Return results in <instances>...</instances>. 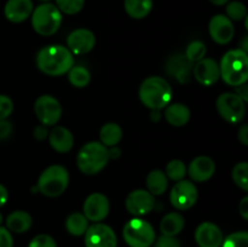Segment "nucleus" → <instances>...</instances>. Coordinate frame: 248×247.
Returning <instances> with one entry per match:
<instances>
[{
	"label": "nucleus",
	"mask_w": 248,
	"mask_h": 247,
	"mask_svg": "<svg viewBox=\"0 0 248 247\" xmlns=\"http://www.w3.org/2000/svg\"><path fill=\"white\" fill-rule=\"evenodd\" d=\"M28 247H57V244L51 235L39 234L31 240Z\"/></svg>",
	"instance_id": "c9c22d12"
},
{
	"label": "nucleus",
	"mask_w": 248,
	"mask_h": 247,
	"mask_svg": "<svg viewBox=\"0 0 248 247\" xmlns=\"http://www.w3.org/2000/svg\"><path fill=\"white\" fill-rule=\"evenodd\" d=\"M184 218L178 212H170L160 222V232L165 236H177L184 229Z\"/></svg>",
	"instance_id": "b1692460"
},
{
	"label": "nucleus",
	"mask_w": 248,
	"mask_h": 247,
	"mask_svg": "<svg viewBox=\"0 0 248 247\" xmlns=\"http://www.w3.org/2000/svg\"><path fill=\"white\" fill-rule=\"evenodd\" d=\"M68 79L74 87L82 89L86 87L91 81V74L89 69L82 65H73L68 72Z\"/></svg>",
	"instance_id": "c85d7f7f"
},
{
	"label": "nucleus",
	"mask_w": 248,
	"mask_h": 247,
	"mask_svg": "<svg viewBox=\"0 0 248 247\" xmlns=\"http://www.w3.org/2000/svg\"><path fill=\"white\" fill-rule=\"evenodd\" d=\"M33 10V0H7L4 6V15L11 23H22L31 17Z\"/></svg>",
	"instance_id": "6ab92c4d"
},
{
	"label": "nucleus",
	"mask_w": 248,
	"mask_h": 247,
	"mask_svg": "<svg viewBox=\"0 0 248 247\" xmlns=\"http://www.w3.org/2000/svg\"><path fill=\"white\" fill-rule=\"evenodd\" d=\"M140 99L147 108L161 110L172 101V87L161 77H149L140 84Z\"/></svg>",
	"instance_id": "f03ea898"
},
{
	"label": "nucleus",
	"mask_w": 248,
	"mask_h": 247,
	"mask_svg": "<svg viewBox=\"0 0 248 247\" xmlns=\"http://www.w3.org/2000/svg\"><path fill=\"white\" fill-rule=\"evenodd\" d=\"M1 223H2V215L0 213V227H1Z\"/></svg>",
	"instance_id": "603ef678"
},
{
	"label": "nucleus",
	"mask_w": 248,
	"mask_h": 247,
	"mask_svg": "<svg viewBox=\"0 0 248 247\" xmlns=\"http://www.w3.org/2000/svg\"><path fill=\"white\" fill-rule=\"evenodd\" d=\"M47 126H44V125H39L36 126L35 130H34V137L39 140H43L47 137Z\"/></svg>",
	"instance_id": "79ce46f5"
},
{
	"label": "nucleus",
	"mask_w": 248,
	"mask_h": 247,
	"mask_svg": "<svg viewBox=\"0 0 248 247\" xmlns=\"http://www.w3.org/2000/svg\"><path fill=\"white\" fill-rule=\"evenodd\" d=\"M206 52H207V48L205 44L200 40H194L189 44L184 55L191 63H196L205 58Z\"/></svg>",
	"instance_id": "473e14b6"
},
{
	"label": "nucleus",
	"mask_w": 248,
	"mask_h": 247,
	"mask_svg": "<svg viewBox=\"0 0 248 247\" xmlns=\"http://www.w3.org/2000/svg\"><path fill=\"white\" fill-rule=\"evenodd\" d=\"M38 69L48 77H61L74 65V56L69 48L56 44L41 48L35 58Z\"/></svg>",
	"instance_id": "f257e3e1"
},
{
	"label": "nucleus",
	"mask_w": 248,
	"mask_h": 247,
	"mask_svg": "<svg viewBox=\"0 0 248 247\" xmlns=\"http://www.w3.org/2000/svg\"><path fill=\"white\" fill-rule=\"evenodd\" d=\"M223 239L222 230L215 223L203 222L195 230V241L199 247H220Z\"/></svg>",
	"instance_id": "a211bd4d"
},
{
	"label": "nucleus",
	"mask_w": 248,
	"mask_h": 247,
	"mask_svg": "<svg viewBox=\"0 0 248 247\" xmlns=\"http://www.w3.org/2000/svg\"><path fill=\"white\" fill-rule=\"evenodd\" d=\"M109 160V148L94 140L86 143L79 150L77 155V166L84 174L93 176L108 165Z\"/></svg>",
	"instance_id": "20e7f679"
},
{
	"label": "nucleus",
	"mask_w": 248,
	"mask_h": 247,
	"mask_svg": "<svg viewBox=\"0 0 248 247\" xmlns=\"http://www.w3.org/2000/svg\"><path fill=\"white\" fill-rule=\"evenodd\" d=\"M85 247H116L118 237L113 228L104 223L89 225L85 232Z\"/></svg>",
	"instance_id": "9b49d317"
},
{
	"label": "nucleus",
	"mask_w": 248,
	"mask_h": 247,
	"mask_svg": "<svg viewBox=\"0 0 248 247\" xmlns=\"http://www.w3.org/2000/svg\"><path fill=\"white\" fill-rule=\"evenodd\" d=\"M208 31L215 43L225 45L232 40L235 28L232 21H230L225 15H215L208 23Z\"/></svg>",
	"instance_id": "4468645a"
},
{
	"label": "nucleus",
	"mask_w": 248,
	"mask_h": 247,
	"mask_svg": "<svg viewBox=\"0 0 248 247\" xmlns=\"http://www.w3.org/2000/svg\"><path fill=\"white\" fill-rule=\"evenodd\" d=\"M153 6V0H124L126 14L133 19L145 18L152 12Z\"/></svg>",
	"instance_id": "393cba45"
},
{
	"label": "nucleus",
	"mask_w": 248,
	"mask_h": 247,
	"mask_svg": "<svg viewBox=\"0 0 248 247\" xmlns=\"http://www.w3.org/2000/svg\"><path fill=\"white\" fill-rule=\"evenodd\" d=\"M126 210L135 217H142L154 210L155 196L144 189L131 191L125 201Z\"/></svg>",
	"instance_id": "f8f14e48"
},
{
	"label": "nucleus",
	"mask_w": 248,
	"mask_h": 247,
	"mask_svg": "<svg viewBox=\"0 0 248 247\" xmlns=\"http://www.w3.org/2000/svg\"><path fill=\"white\" fill-rule=\"evenodd\" d=\"M34 113L44 126H53L62 116V106L51 94H43L34 103Z\"/></svg>",
	"instance_id": "1a4fd4ad"
},
{
	"label": "nucleus",
	"mask_w": 248,
	"mask_h": 247,
	"mask_svg": "<svg viewBox=\"0 0 248 247\" xmlns=\"http://www.w3.org/2000/svg\"><path fill=\"white\" fill-rule=\"evenodd\" d=\"M236 94H239L240 97H241L242 99H244L245 102H247L248 101V90H247V85L246 84H244V85H241V86H237V93Z\"/></svg>",
	"instance_id": "a18cd8bd"
},
{
	"label": "nucleus",
	"mask_w": 248,
	"mask_h": 247,
	"mask_svg": "<svg viewBox=\"0 0 248 247\" xmlns=\"http://www.w3.org/2000/svg\"><path fill=\"white\" fill-rule=\"evenodd\" d=\"M165 119L167 123L176 127L186 125L191 118L190 109L183 103H173L169 104L165 108Z\"/></svg>",
	"instance_id": "4be33fe9"
},
{
	"label": "nucleus",
	"mask_w": 248,
	"mask_h": 247,
	"mask_svg": "<svg viewBox=\"0 0 248 247\" xmlns=\"http://www.w3.org/2000/svg\"><path fill=\"white\" fill-rule=\"evenodd\" d=\"M239 212L245 220L248 219V196H245L240 202Z\"/></svg>",
	"instance_id": "37998d69"
},
{
	"label": "nucleus",
	"mask_w": 248,
	"mask_h": 247,
	"mask_svg": "<svg viewBox=\"0 0 248 247\" xmlns=\"http://www.w3.org/2000/svg\"><path fill=\"white\" fill-rule=\"evenodd\" d=\"M99 139L107 148L116 147L123 139V128L115 123H107L99 131Z\"/></svg>",
	"instance_id": "a878e982"
},
{
	"label": "nucleus",
	"mask_w": 248,
	"mask_h": 247,
	"mask_svg": "<svg viewBox=\"0 0 248 247\" xmlns=\"http://www.w3.org/2000/svg\"><path fill=\"white\" fill-rule=\"evenodd\" d=\"M14 110V102L6 94H0V120H6Z\"/></svg>",
	"instance_id": "e433bc0d"
},
{
	"label": "nucleus",
	"mask_w": 248,
	"mask_h": 247,
	"mask_svg": "<svg viewBox=\"0 0 248 247\" xmlns=\"http://www.w3.org/2000/svg\"><path fill=\"white\" fill-rule=\"evenodd\" d=\"M165 70L167 75L176 79L181 84H188L191 80V72H193V63L186 57V55L176 53L167 60L165 64Z\"/></svg>",
	"instance_id": "dca6fc26"
},
{
	"label": "nucleus",
	"mask_w": 248,
	"mask_h": 247,
	"mask_svg": "<svg viewBox=\"0 0 248 247\" xmlns=\"http://www.w3.org/2000/svg\"><path fill=\"white\" fill-rule=\"evenodd\" d=\"M220 77L229 86L237 87L248 80V56L240 48L230 50L222 57L219 64Z\"/></svg>",
	"instance_id": "7ed1b4c3"
},
{
	"label": "nucleus",
	"mask_w": 248,
	"mask_h": 247,
	"mask_svg": "<svg viewBox=\"0 0 248 247\" xmlns=\"http://www.w3.org/2000/svg\"><path fill=\"white\" fill-rule=\"evenodd\" d=\"M220 247H248V232H235L223 239Z\"/></svg>",
	"instance_id": "f704fd0d"
},
{
	"label": "nucleus",
	"mask_w": 248,
	"mask_h": 247,
	"mask_svg": "<svg viewBox=\"0 0 248 247\" xmlns=\"http://www.w3.org/2000/svg\"><path fill=\"white\" fill-rule=\"evenodd\" d=\"M232 179H234L235 184L242 190H248V164L246 161L239 162L232 169Z\"/></svg>",
	"instance_id": "2f4dec72"
},
{
	"label": "nucleus",
	"mask_w": 248,
	"mask_h": 247,
	"mask_svg": "<svg viewBox=\"0 0 248 247\" xmlns=\"http://www.w3.org/2000/svg\"><path fill=\"white\" fill-rule=\"evenodd\" d=\"M165 174H166L167 178L171 179V181H174V182L182 181L186 174V167L182 160H178V159L171 160V161L167 164Z\"/></svg>",
	"instance_id": "7c9ffc66"
},
{
	"label": "nucleus",
	"mask_w": 248,
	"mask_h": 247,
	"mask_svg": "<svg viewBox=\"0 0 248 247\" xmlns=\"http://www.w3.org/2000/svg\"><path fill=\"white\" fill-rule=\"evenodd\" d=\"M120 155L121 150L120 148H118V145H116V147L109 148V156H110V159H116V157H119Z\"/></svg>",
	"instance_id": "49530a36"
},
{
	"label": "nucleus",
	"mask_w": 248,
	"mask_h": 247,
	"mask_svg": "<svg viewBox=\"0 0 248 247\" xmlns=\"http://www.w3.org/2000/svg\"><path fill=\"white\" fill-rule=\"evenodd\" d=\"M82 215L93 223H99L106 219L110 211V202L108 198L101 193H93L89 195L82 206Z\"/></svg>",
	"instance_id": "ddd939ff"
},
{
	"label": "nucleus",
	"mask_w": 248,
	"mask_h": 247,
	"mask_svg": "<svg viewBox=\"0 0 248 247\" xmlns=\"http://www.w3.org/2000/svg\"><path fill=\"white\" fill-rule=\"evenodd\" d=\"M89 228V220L82 213L74 212L65 219V229L73 236H82Z\"/></svg>",
	"instance_id": "cd10ccee"
},
{
	"label": "nucleus",
	"mask_w": 248,
	"mask_h": 247,
	"mask_svg": "<svg viewBox=\"0 0 248 247\" xmlns=\"http://www.w3.org/2000/svg\"><path fill=\"white\" fill-rule=\"evenodd\" d=\"M0 247H14V237L4 227H0Z\"/></svg>",
	"instance_id": "58836bf2"
},
{
	"label": "nucleus",
	"mask_w": 248,
	"mask_h": 247,
	"mask_svg": "<svg viewBox=\"0 0 248 247\" xmlns=\"http://www.w3.org/2000/svg\"><path fill=\"white\" fill-rule=\"evenodd\" d=\"M55 5L64 15H77L84 9L85 0H55Z\"/></svg>",
	"instance_id": "72a5a7b5"
},
{
	"label": "nucleus",
	"mask_w": 248,
	"mask_h": 247,
	"mask_svg": "<svg viewBox=\"0 0 248 247\" xmlns=\"http://www.w3.org/2000/svg\"><path fill=\"white\" fill-rule=\"evenodd\" d=\"M147 186L148 191L152 195H162L169 188V178L165 172L160 170H153L147 176Z\"/></svg>",
	"instance_id": "bb28decb"
},
{
	"label": "nucleus",
	"mask_w": 248,
	"mask_h": 247,
	"mask_svg": "<svg viewBox=\"0 0 248 247\" xmlns=\"http://www.w3.org/2000/svg\"><path fill=\"white\" fill-rule=\"evenodd\" d=\"M225 16L230 19V21H242L247 17V7L242 1H229L225 5Z\"/></svg>",
	"instance_id": "c756f323"
},
{
	"label": "nucleus",
	"mask_w": 248,
	"mask_h": 247,
	"mask_svg": "<svg viewBox=\"0 0 248 247\" xmlns=\"http://www.w3.org/2000/svg\"><path fill=\"white\" fill-rule=\"evenodd\" d=\"M208 1L216 6H223V5H227L230 0H208Z\"/></svg>",
	"instance_id": "de8ad7c7"
},
{
	"label": "nucleus",
	"mask_w": 248,
	"mask_h": 247,
	"mask_svg": "<svg viewBox=\"0 0 248 247\" xmlns=\"http://www.w3.org/2000/svg\"><path fill=\"white\" fill-rule=\"evenodd\" d=\"M67 45L73 55H85L93 50L96 45V36L90 29H75L68 35Z\"/></svg>",
	"instance_id": "2eb2a0df"
},
{
	"label": "nucleus",
	"mask_w": 248,
	"mask_h": 247,
	"mask_svg": "<svg viewBox=\"0 0 248 247\" xmlns=\"http://www.w3.org/2000/svg\"><path fill=\"white\" fill-rule=\"evenodd\" d=\"M155 246L154 247H182L181 242L176 236H165L161 235L160 237L155 239Z\"/></svg>",
	"instance_id": "4c0bfd02"
},
{
	"label": "nucleus",
	"mask_w": 248,
	"mask_h": 247,
	"mask_svg": "<svg viewBox=\"0 0 248 247\" xmlns=\"http://www.w3.org/2000/svg\"><path fill=\"white\" fill-rule=\"evenodd\" d=\"M68 184H69L68 170L61 165H51L40 174L36 188L47 198H57L67 190Z\"/></svg>",
	"instance_id": "423d86ee"
},
{
	"label": "nucleus",
	"mask_w": 248,
	"mask_h": 247,
	"mask_svg": "<svg viewBox=\"0 0 248 247\" xmlns=\"http://www.w3.org/2000/svg\"><path fill=\"white\" fill-rule=\"evenodd\" d=\"M33 225V218L26 211H15L6 218V229L10 232L23 234L28 232Z\"/></svg>",
	"instance_id": "5701e85b"
},
{
	"label": "nucleus",
	"mask_w": 248,
	"mask_h": 247,
	"mask_svg": "<svg viewBox=\"0 0 248 247\" xmlns=\"http://www.w3.org/2000/svg\"><path fill=\"white\" fill-rule=\"evenodd\" d=\"M199 198L198 188L190 181H178L171 189L170 200L172 206L178 211H186L193 207Z\"/></svg>",
	"instance_id": "9d476101"
},
{
	"label": "nucleus",
	"mask_w": 248,
	"mask_h": 247,
	"mask_svg": "<svg viewBox=\"0 0 248 247\" xmlns=\"http://www.w3.org/2000/svg\"><path fill=\"white\" fill-rule=\"evenodd\" d=\"M48 142L53 150L61 153V154H64V153L72 150L73 145H74V136L67 127L57 126L48 135Z\"/></svg>",
	"instance_id": "412c9836"
},
{
	"label": "nucleus",
	"mask_w": 248,
	"mask_h": 247,
	"mask_svg": "<svg viewBox=\"0 0 248 247\" xmlns=\"http://www.w3.org/2000/svg\"><path fill=\"white\" fill-rule=\"evenodd\" d=\"M7 200H9V191L2 184H0V207H2Z\"/></svg>",
	"instance_id": "c03bdc74"
},
{
	"label": "nucleus",
	"mask_w": 248,
	"mask_h": 247,
	"mask_svg": "<svg viewBox=\"0 0 248 247\" xmlns=\"http://www.w3.org/2000/svg\"><path fill=\"white\" fill-rule=\"evenodd\" d=\"M241 46H242V47L240 48V50H242V51H244V52L247 53V51H248V36L247 35L245 36L244 40L241 41Z\"/></svg>",
	"instance_id": "09e8293b"
},
{
	"label": "nucleus",
	"mask_w": 248,
	"mask_h": 247,
	"mask_svg": "<svg viewBox=\"0 0 248 247\" xmlns=\"http://www.w3.org/2000/svg\"><path fill=\"white\" fill-rule=\"evenodd\" d=\"M12 132V125L6 120H0V139H5Z\"/></svg>",
	"instance_id": "ea45409f"
},
{
	"label": "nucleus",
	"mask_w": 248,
	"mask_h": 247,
	"mask_svg": "<svg viewBox=\"0 0 248 247\" xmlns=\"http://www.w3.org/2000/svg\"><path fill=\"white\" fill-rule=\"evenodd\" d=\"M31 27L41 36L57 33L63 22V14L53 2H43L34 7L31 15Z\"/></svg>",
	"instance_id": "39448f33"
},
{
	"label": "nucleus",
	"mask_w": 248,
	"mask_h": 247,
	"mask_svg": "<svg viewBox=\"0 0 248 247\" xmlns=\"http://www.w3.org/2000/svg\"><path fill=\"white\" fill-rule=\"evenodd\" d=\"M123 236L130 247H150L156 239L153 225L140 217L132 218L126 223Z\"/></svg>",
	"instance_id": "0eeeda50"
},
{
	"label": "nucleus",
	"mask_w": 248,
	"mask_h": 247,
	"mask_svg": "<svg viewBox=\"0 0 248 247\" xmlns=\"http://www.w3.org/2000/svg\"><path fill=\"white\" fill-rule=\"evenodd\" d=\"M193 74L202 86H212L219 80V64L213 58H202L193 65Z\"/></svg>",
	"instance_id": "f3484780"
},
{
	"label": "nucleus",
	"mask_w": 248,
	"mask_h": 247,
	"mask_svg": "<svg viewBox=\"0 0 248 247\" xmlns=\"http://www.w3.org/2000/svg\"><path fill=\"white\" fill-rule=\"evenodd\" d=\"M153 111H154V113L152 114V116H150V118H152V120L157 121V120H159V118H160L159 110H153Z\"/></svg>",
	"instance_id": "8fccbe9b"
},
{
	"label": "nucleus",
	"mask_w": 248,
	"mask_h": 247,
	"mask_svg": "<svg viewBox=\"0 0 248 247\" xmlns=\"http://www.w3.org/2000/svg\"><path fill=\"white\" fill-rule=\"evenodd\" d=\"M216 172V165L211 157L208 156H198L190 162L186 173L190 176L194 182L203 183L208 179L212 178Z\"/></svg>",
	"instance_id": "aec40b11"
},
{
	"label": "nucleus",
	"mask_w": 248,
	"mask_h": 247,
	"mask_svg": "<svg viewBox=\"0 0 248 247\" xmlns=\"http://www.w3.org/2000/svg\"><path fill=\"white\" fill-rule=\"evenodd\" d=\"M218 114L229 124H239L246 114V102L236 93L224 92L216 101Z\"/></svg>",
	"instance_id": "6e6552de"
},
{
	"label": "nucleus",
	"mask_w": 248,
	"mask_h": 247,
	"mask_svg": "<svg viewBox=\"0 0 248 247\" xmlns=\"http://www.w3.org/2000/svg\"><path fill=\"white\" fill-rule=\"evenodd\" d=\"M36 1H39L40 4H43V2H50L51 0H36Z\"/></svg>",
	"instance_id": "3c124183"
},
{
	"label": "nucleus",
	"mask_w": 248,
	"mask_h": 247,
	"mask_svg": "<svg viewBox=\"0 0 248 247\" xmlns=\"http://www.w3.org/2000/svg\"><path fill=\"white\" fill-rule=\"evenodd\" d=\"M237 138H239L240 142L244 145H248V125L244 124L241 125V127L239 128V132H237Z\"/></svg>",
	"instance_id": "a19ab883"
}]
</instances>
